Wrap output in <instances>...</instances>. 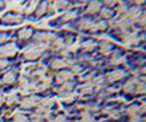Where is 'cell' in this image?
<instances>
[{"label": "cell", "instance_id": "6da1fadb", "mask_svg": "<svg viewBox=\"0 0 146 122\" xmlns=\"http://www.w3.org/2000/svg\"><path fill=\"white\" fill-rule=\"evenodd\" d=\"M45 49H46V46H44V45H38L36 47H33L25 52V58L26 59H35L42 55V52Z\"/></svg>", "mask_w": 146, "mask_h": 122}, {"label": "cell", "instance_id": "7a4b0ae2", "mask_svg": "<svg viewBox=\"0 0 146 122\" xmlns=\"http://www.w3.org/2000/svg\"><path fill=\"white\" fill-rule=\"evenodd\" d=\"M17 51V48L14 46V44L7 45L5 47L0 48V57H6V56H13Z\"/></svg>", "mask_w": 146, "mask_h": 122}, {"label": "cell", "instance_id": "3957f363", "mask_svg": "<svg viewBox=\"0 0 146 122\" xmlns=\"http://www.w3.org/2000/svg\"><path fill=\"white\" fill-rule=\"evenodd\" d=\"M21 17H18V15H11V14H8L3 18V21L5 22H8V23H20L21 22Z\"/></svg>", "mask_w": 146, "mask_h": 122}, {"label": "cell", "instance_id": "277c9868", "mask_svg": "<svg viewBox=\"0 0 146 122\" xmlns=\"http://www.w3.org/2000/svg\"><path fill=\"white\" fill-rule=\"evenodd\" d=\"M71 78V73L68 72V71H62L60 73L57 75V82L58 83H61V82H64Z\"/></svg>", "mask_w": 146, "mask_h": 122}, {"label": "cell", "instance_id": "5b68a950", "mask_svg": "<svg viewBox=\"0 0 146 122\" xmlns=\"http://www.w3.org/2000/svg\"><path fill=\"white\" fill-rule=\"evenodd\" d=\"M124 75V73L122 72V71H115V72H111L109 75H107V79L109 80V81H116V80H119L121 79L122 76Z\"/></svg>", "mask_w": 146, "mask_h": 122}, {"label": "cell", "instance_id": "8992f818", "mask_svg": "<svg viewBox=\"0 0 146 122\" xmlns=\"http://www.w3.org/2000/svg\"><path fill=\"white\" fill-rule=\"evenodd\" d=\"M36 104V98L35 97H29V98H25L24 100L22 101V106L24 108H30L32 106Z\"/></svg>", "mask_w": 146, "mask_h": 122}, {"label": "cell", "instance_id": "52a82bcc", "mask_svg": "<svg viewBox=\"0 0 146 122\" xmlns=\"http://www.w3.org/2000/svg\"><path fill=\"white\" fill-rule=\"evenodd\" d=\"M99 8H100V5H99V2H92L91 5L88 6L87 8V12L88 13H95L97 12L98 10H99Z\"/></svg>", "mask_w": 146, "mask_h": 122}, {"label": "cell", "instance_id": "ba28073f", "mask_svg": "<svg viewBox=\"0 0 146 122\" xmlns=\"http://www.w3.org/2000/svg\"><path fill=\"white\" fill-rule=\"evenodd\" d=\"M14 80H15V76H14V73H13V72H8V73L5 74V76H3V82L7 83V84L13 83Z\"/></svg>", "mask_w": 146, "mask_h": 122}, {"label": "cell", "instance_id": "9c48e42d", "mask_svg": "<svg viewBox=\"0 0 146 122\" xmlns=\"http://www.w3.org/2000/svg\"><path fill=\"white\" fill-rule=\"evenodd\" d=\"M31 35H32V30H30V29H23L19 32L20 38H29Z\"/></svg>", "mask_w": 146, "mask_h": 122}, {"label": "cell", "instance_id": "30bf717a", "mask_svg": "<svg viewBox=\"0 0 146 122\" xmlns=\"http://www.w3.org/2000/svg\"><path fill=\"white\" fill-rule=\"evenodd\" d=\"M135 81H130V82H128L125 85H124V91H128V93H131V91H135Z\"/></svg>", "mask_w": 146, "mask_h": 122}, {"label": "cell", "instance_id": "8fae6325", "mask_svg": "<svg viewBox=\"0 0 146 122\" xmlns=\"http://www.w3.org/2000/svg\"><path fill=\"white\" fill-rule=\"evenodd\" d=\"M64 66H66V63H64V61L62 60H54L51 62V67L54 69H60V68L64 67Z\"/></svg>", "mask_w": 146, "mask_h": 122}, {"label": "cell", "instance_id": "7c38bea8", "mask_svg": "<svg viewBox=\"0 0 146 122\" xmlns=\"http://www.w3.org/2000/svg\"><path fill=\"white\" fill-rule=\"evenodd\" d=\"M110 49H111V44L103 43L102 45H100V51H102L103 54H107Z\"/></svg>", "mask_w": 146, "mask_h": 122}, {"label": "cell", "instance_id": "4fadbf2b", "mask_svg": "<svg viewBox=\"0 0 146 122\" xmlns=\"http://www.w3.org/2000/svg\"><path fill=\"white\" fill-rule=\"evenodd\" d=\"M46 10H47V2H43L40 6H39V8L37 9V15H42V14H44V13L46 12Z\"/></svg>", "mask_w": 146, "mask_h": 122}, {"label": "cell", "instance_id": "5bb4252c", "mask_svg": "<svg viewBox=\"0 0 146 122\" xmlns=\"http://www.w3.org/2000/svg\"><path fill=\"white\" fill-rule=\"evenodd\" d=\"M93 23H92L90 20H83V21H81V23H80V26H81V29H91Z\"/></svg>", "mask_w": 146, "mask_h": 122}, {"label": "cell", "instance_id": "9a60e30c", "mask_svg": "<svg viewBox=\"0 0 146 122\" xmlns=\"http://www.w3.org/2000/svg\"><path fill=\"white\" fill-rule=\"evenodd\" d=\"M35 38H36L37 40H44V42H46V40H49L51 38V35H48V34H38V35H36Z\"/></svg>", "mask_w": 146, "mask_h": 122}, {"label": "cell", "instance_id": "2e32d148", "mask_svg": "<svg viewBox=\"0 0 146 122\" xmlns=\"http://www.w3.org/2000/svg\"><path fill=\"white\" fill-rule=\"evenodd\" d=\"M14 122H26V118L22 113H18L14 117Z\"/></svg>", "mask_w": 146, "mask_h": 122}, {"label": "cell", "instance_id": "e0dca14e", "mask_svg": "<svg viewBox=\"0 0 146 122\" xmlns=\"http://www.w3.org/2000/svg\"><path fill=\"white\" fill-rule=\"evenodd\" d=\"M82 47L84 49H86V50H92V49H94V47H95V44L91 43V42H87V43L83 44Z\"/></svg>", "mask_w": 146, "mask_h": 122}, {"label": "cell", "instance_id": "ac0fdd59", "mask_svg": "<svg viewBox=\"0 0 146 122\" xmlns=\"http://www.w3.org/2000/svg\"><path fill=\"white\" fill-rule=\"evenodd\" d=\"M51 104H52V100H51V99H45V100H42V101H40V106H42V108L49 107Z\"/></svg>", "mask_w": 146, "mask_h": 122}, {"label": "cell", "instance_id": "d6986e66", "mask_svg": "<svg viewBox=\"0 0 146 122\" xmlns=\"http://www.w3.org/2000/svg\"><path fill=\"white\" fill-rule=\"evenodd\" d=\"M36 5H37L36 1H33V2H31V5L29 6V8L26 9V10H27L26 12H27V13H31V12H32V11H33V10L35 9V7H36Z\"/></svg>", "mask_w": 146, "mask_h": 122}, {"label": "cell", "instance_id": "ffe728a7", "mask_svg": "<svg viewBox=\"0 0 146 122\" xmlns=\"http://www.w3.org/2000/svg\"><path fill=\"white\" fill-rule=\"evenodd\" d=\"M102 15L105 17V18H109V17H111V11L109 9H104L102 11Z\"/></svg>", "mask_w": 146, "mask_h": 122}, {"label": "cell", "instance_id": "44dd1931", "mask_svg": "<svg viewBox=\"0 0 146 122\" xmlns=\"http://www.w3.org/2000/svg\"><path fill=\"white\" fill-rule=\"evenodd\" d=\"M75 17V13L74 12H70V13H67L64 17H63V21H68V20H71Z\"/></svg>", "mask_w": 146, "mask_h": 122}, {"label": "cell", "instance_id": "7402d4cb", "mask_svg": "<svg viewBox=\"0 0 146 122\" xmlns=\"http://www.w3.org/2000/svg\"><path fill=\"white\" fill-rule=\"evenodd\" d=\"M71 87H72V84L67 83V84H64V85L61 87V91H70V90H71Z\"/></svg>", "mask_w": 146, "mask_h": 122}, {"label": "cell", "instance_id": "603a6c76", "mask_svg": "<svg viewBox=\"0 0 146 122\" xmlns=\"http://www.w3.org/2000/svg\"><path fill=\"white\" fill-rule=\"evenodd\" d=\"M17 100V97H15V95H10L9 97H8V104H12Z\"/></svg>", "mask_w": 146, "mask_h": 122}, {"label": "cell", "instance_id": "cb8c5ba5", "mask_svg": "<svg viewBox=\"0 0 146 122\" xmlns=\"http://www.w3.org/2000/svg\"><path fill=\"white\" fill-rule=\"evenodd\" d=\"M54 45H55L56 48H61L62 47V42H61L60 39H57L55 43H54Z\"/></svg>", "mask_w": 146, "mask_h": 122}, {"label": "cell", "instance_id": "d4e9b609", "mask_svg": "<svg viewBox=\"0 0 146 122\" xmlns=\"http://www.w3.org/2000/svg\"><path fill=\"white\" fill-rule=\"evenodd\" d=\"M8 64H9V62L7 60H0V68H1V69H2V68H6Z\"/></svg>", "mask_w": 146, "mask_h": 122}, {"label": "cell", "instance_id": "484cf974", "mask_svg": "<svg viewBox=\"0 0 146 122\" xmlns=\"http://www.w3.org/2000/svg\"><path fill=\"white\" fill-rule=\"evenodd\" d=\"M6 39H7V35H6V34H1V35H0V43L5 42Z\"/></svg>", "mask_w": 146, "mask_h": 122}, {"label": "cell", "instance_id": "4316f807", "mask_svg": "<svg viewBox=\"0 0 146 122\" xmlns=\"http://www.w3.org/2000/svg\"><path fill=\"white\" fill-rule=\"evenodd\" d=\"M63 120H64V118H63L62 116H59L58 118H57V120H56L55 122H62Z\"/></svg>", "mask_w": 146, "mask_h": 122}, {"label": "cell", "instance_id": "83f0119b", "mask_svg": "<svg viewBox=\"0 0 146 122\" xmlns=\"http://www.w3.org/2000/svg\"><path fill=\"white\" fill-rule=\"evenodd\" d=\"M57 5H58V6H59V7H61V8H63V7H66V6H67L68 3H67V2H58Z\"/></svg>", "mask_w": 146, "mask_h": 122}, {"label": "cell", "instance_id": "f1b7e54d", "mask_svg": "<svg viewBox=\"0 0 146 122\" xmlns=\"http://www.w3.org/2000/svg\"><path fill=\"white\" fill-rule=\"evenodd\" d=\"M106 5H107V6H115L116 2H106Z\"/></svg>", "mask_w": 146, "mask_h": 122}, {"label": "cell", "instance_id": "f546056e", "mask_svg": "<svg viewBox=\"0 0 146 122\" xmlns=\"http://www.w3.org/2000/svg\"><path fill=\"white\" fill-rule=\"evenodd\" d=\"M1 103H2V98H1V96H0V105H1Z\"/></svg>", "mask_w": 146, "mask_h": 122}]
</instances>
